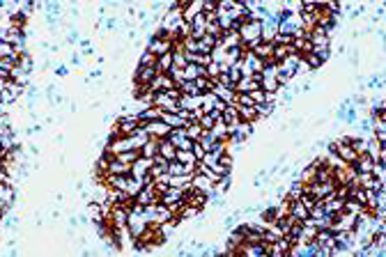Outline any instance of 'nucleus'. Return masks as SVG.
Here are the masks:
<instances>
[{
    "label": "nucleus",
    "instance_id": "nucleus-18",
    "mask_svg": "<svg viewBox=\"0 0 386 257\" xmlns=\"http://www.w3.org/2000/svg\"><path fill=\"white\" fill-rule=\"evenodd\" d=\"M294 53H299L301 58H306V55H310V53L315 51V46H313V41H310V35H304V37H299V39H294Z\"/></svg>",
    "mask_w": 386,
    "mask_h": 257
},
{
    "label": "nucleus",
    "instance_id": "nucleus-35",
    "mask_svg": "<svg viewBox=\"0 0 386 257\" xmlns=\"http://www.w3.org/2000/svg\"><path fill=\"white\" fill-rule=\"evenodd\" d=\"M180 92L184 94V97H200L198 87H195V80H184V83H180Z\"/></svg>",
    "mask_w": 386,
    "mask_h": 257
},
{
    "label": "nucleus",
    "instance_id": "nucleus-7",
    "mask_svg": "<svg viewBox=\"0 0 386 257\" xmlns=\"http://www.w3.org/2000/svg\"><path fill=\"white\" fill-rule=\"evenodd\" d=\"M156 76H159L156 67H138V69H136V76H133V83H136V85H152Z\"/></svg>",
    "mask_w": 386,
    "mask_h": 257
},
{
    "label": "nucleus",
    "instance_id": "nucleus-46",
    "mask_svg": "<svg viewBox=\"0 0 386 257\" xmlns=\"http://www.w3.org/2000/svg\"><path fill=\"white\" fill-rule=\"evenodd\" d=\"M251 97H253V101H255V106H260V104H267V92L260 87V90H255V92H251Z\"/></svg>",
    "mask_w": 386,
    "mask_h": 257
},
{
    "label": "nucleus",
    "instance_id": "nucleus-11",
    "mask_svg": "<svg viewBox=\"0 0 386 257\" xmlns=\"http://www.w3.org/2000/svg\"><path fill=\"white\" fill-rule=\"evenodd\" d=\"M184 198H187V191H182V188H168L163 195H161L159 205H166V207H173V205H180V202H184Z\"/></svg>",
    "mask_w": 386,
    "mask_h": 257
},
{
    "label": "nucleus",
    "instance_id": "nucleus-30",
    "mask_svg": "<svg viewBox=\"0 0 386 257\" xmlns=\"http://www.w3.org/2000/svg\"><path fill=\"white\" fill-rule=\"evenodd\" d=\"M184 129H187V136L193 140V143H200V138L205 136V129H202V124H200V122H189Z\"/></svg>",
    "mask_w": 386,
    "mask_h": 257
},
{
    "label": "nucleus",
    "instance_id": "nucleus-21",
    "mask_svg": "<svg viewBox=\"0 0 386 257\" xmlns=\"http://www.w3.org/2000/svg\"><path fill=\"white\" fill-rule=\"evenodd\" d=\"M198 14H202V2H182V16L187 23H191Z\"/></svg>",
    "mask_w": 386,
    "mask_h": 257
},
{
    "label": "nucleus",
    "instance_id": "nucleus-23",
    "mask_svg": "<svg viewBox=\"0 0 386 257\" xmlns=\"http://www.w3.org/2000/svg\"><path fill=\"white\" fill-rule=\"evenodd\" d=\"M290 214H292L299 223H304V220H308L310 218V211H308V207L301 202V200H294L292 205H290Z\"/></svg>",
    "mask_w": 386,
    "mask_h": 257
},
{
    "label": "nucleus",
    "instance_id": "nucleus-36",
    "mask_svg": "<svg viewBox=\"0 0 386 257\" xmlns=\"http://www.w3.org/2000/svg\"><path fill=\"white\" fill-rule=\"evenodd\" d=\"M156 62H159V58H156L154 53H150V51L145 48V51H143V55H140L138 67H156Z\"/></svg>",
    "mask_w": 386,
    "mask_h": 257
},
{
    "label": "nucleus",
    "instance_id": "nucleus-40",
    "mask_svg": "<svg viewBox=\"0 0 386 257\" xmlns=\"http://www.w3.org/2000/svg\"><path fill=\"white\" fill-rule=\"evenodd\" d=\"M168 175H173V177H180V175H189V170L180 161H173V163L168 165Z\"/></svg>",
    "mask_w": 386,
    "mask_h": 257
},
{
    "label": "nucleus",
    "instance_id": "nucleus-16",
    "mask_svg": "<svg viewBox=\"0 0 386 257\" xmlns=\"http://www.w3.org/2000/svg\"><path fill=\"white\" fill-rule=\"evenodd\" d=\"M375 165H377V161H375L370 154H361V156L356 158L354 168H356V172H359V175H373Z\"/></svg>",
    "mask_w": 386,
    "mask_h": 257
},
{
    "label": "nucleus",
    "instance_id": "nucleus-5",
    "mask_svg": "<svg viewBox=\"0 0 386 257\" xmlns=\"http://www.w3.org/2000/svg\"><path fill=\"white\" fill-rule=\"evenodd\" d=\"M147 51L154 53L156 58H161V55H168V53H173V41L170 39H159V37H150L147 39Z\"/></svg>",
    "mask_w": 386,
    "mask_h": 257
},
{
    "label": "nucleus",
    "instance_id": "nucleus-32",
    "mask_svg": "<svg viewBox=\"0 0 386 257\" xmlns=\"http://www.w3.org/2000/svg\"><path fill=\"white\" fill-rule=\"evenodd\" d=\"M223 122H226L228 126L239 124V122H241V119H239V108H237V106H228L226 112H223Z\"/></svg>",
    "mask_w": 386,
    "mask_h": 257
},
{
    "label": "nucleus",
    "instance_id": "nucleus-53",
    "mask_svg": "<svg viewBox=\"0 0 386 257\" xmlns=\"http://www.w3.org/2000/svg\"><path fill=\"white\" fill-rule=\"evenodd\" d=\"M180 257H195V255H193V253H182Z\"/></svg>",
    "mask_w": 386,
    "mask_h": 257
},
{
    "label": "nucleus",
    "instance_id": "nucleus-1",
    "mask_svg": "<svg viewBox=\"0 0 386 257\" xmlns=\"http://www.w3.org/2000/svg\"><path fill=\"white\" fill-rule=\"evenodd\" d=\"M140 126H143V122L138 119V115H124V117H120L117 122H115L113 131H111V140L115 138H129V136H136V131H138Z\"/></svg>",
    "mask_w": 386,
    "mask_h": 257
},
{
    "label": "nucleus",
    "instance_id": "nucleus-39",
    "mask_svg": "<svg viewBox=\"0 0 386 257\" xmlns=\"http://www.w3.org/2000/svg\"><path fill=\"white\" fill-rule=\"evenodd\" d=\"M216 115H212V112H205V115H202V117H200V124H202V129H205V131H212L214 129V124H216Z\"/></svg>",
    "mask_w": 386,
    "mask_h": 257
},
{
    "label": "nucleus",
    "instance_id": "nucleus-9",
    "mask_svg": "<svg viewBox=\"0 0 386 257\" xmlns=\"http://www.w3.org/2000/svg\"><path fill=\"white\" fill-rule=\"evenodd\" d=\"M209 202V195L202 191H198V188H191V191H187V198H184V205L189 207H195V209H205V205Z\"/></svg>",
    "mask_w": 386,
    "mask_h": 257
},
{
    "label": "nucleus",
    "instance_id": "nucleus-49",
    "mask_svg": "<svg viewBox=\"0 0 386 257\" xmlns=\"http://www.w3.org/2000/svg\"><path fill=\"white\" fill-rule=\"evenodd\" d=\"M21 67H23L28 73L33 72V58H30V53H23V58H21Z\"/></svg>",
    "mask_w": 386,
    "mask_h": 257
},
{
    "label": "nucleus",
    "instance_id": "nucleus-31",
    "mask_svg": "<svg viewBox=\"0 0 386 257\" xmlns=\"http://www.w3.org/2000/svg\"><path fill=\"white\" fill-rule=\"evenodd\" d=\"M140 156H145V158H156L159 156V140H147L145 145L140 147Z\"/></svg>",
    "mask_w": 386,
    "mask_h": 257
},
{
    "label": "nucleus",
    "instance_id": "nucleus-14",
    "mask_svg": "<svg viewBox=\"0 0 386 257\" xmlns=\"http://www.w3.org/2000/svg\"><path fill=\"white\" fill-rule=\"evenodd\" d=\"M150 87H152V92H170V90H177V83L168 73H159Z\"/></svg>",
    "mask_w": 386,
    "mask_h": 257
},
{
    "label": "nucleus",
    "instance_id": "nucleus-2",
    "mask_svg": "<svg viewBox=\"0 0 386 257\" xmlns=\"http://www.w3.org/2000/svg\"><path fill=\"white\" fill-rule=\"evenodd\" d=\"M356 225H359V216L343 211V214L336 216V223H333L331 230L336 232V234H338V232H354V230H356Z\"/></svg>",
    "mask_w": 386,
    "mask_h": 257
},
{
    "label": "nucleus",
    "instance_id": "nucleus-3",
    "mask_svg": "<svg viewBox=\"0 0 386 257\" xmlns=\"http://www.w3.org/2000/svg\"><path fill=\"white\" fill-rule=\"evenodd\" d=\"M143 129H145L147 133H150V138L154 140H166L170 133H173V129L163 122V119H154V122H147V124H143Z\"/></svg>",
    "mask_w": 386,
    "mask_h": 257
},
{
    "label": "nucleus",
    "instance_id": "nucleus-44",
    "mask_svg": "<svg viewBox=\"0 0 386 257\" xmlns=\"http://www.w3.org/2000/svg\"><path fill=\"white\" fill-rule=\"evenodd\" d=\"M219 161H221V156H219V154H214V152H207V154H205V158H202L200 163H205L207 168H214V165L219 163Z\"/></svg>",
    "mask_w": 386,
    "mask_h": 257
},
{
    "label": "nucleus",
    "instance_id": "nucleus-6",
    "mask_svg": "<svg viewBox=\"0 0 386 257\" xmlns=\"http://www.w3.org/2000/svg\"><path fill=\"white\" fill-rule=\"evenodd\" d=\"M168 140H170L177 149H187V152H193V145H195V143L187 136V129H173V133L168 136Z\"/></svg>",
    "mask_w": 386,
    "mask_h": 257
},
{
    "label": "nucleus",
    "instance_id": "nucleus-48",
    "mask_svg": "<svg viewBox=\"0 0 386 257\" xmlns=\"http://www.w3.org/2000/svg\"><path fill=\"white\" fill-rule=\"evenodd\" d=\"M216 191H219V193L230 191V175H228V177H221V179H219V184H216Z\"/></svg>",
    "mask_w": 386,
    "mask_h": 257
},
{
    "label": "nucleus",
    "instance_id": "nucleus-19",
    "mask_svg": "<svg viewBox=\"0 0 386 257\" xmlns=\"http://www.w3.org/2000/svg\"><path fill=\"white\" fill-rule=\"evenodd\" d=\"M212 133H214V138L219 140V143H230V126L223 122V115L216 119V124H214Z\"/></svg>",
    "mask_w": 386,
    "mask_h": 257
},
{
    "label": "nucleus",
    "instance_id": "nucleus-51",
    "mask_svg": "<svg viewBox=\"0 0 386 257\" xmlns=\"http://www.w3.org/2000/svg\"><path fill=\"white\" fill-rule=\"evenodd\" d=\"M55 73H58V76H67V67H58V69H55Z\"/></svg>",
    "mask_w": 386,
    "mask_h": 257
},
{
    "label": "nucleus",
    "instance_id": "nucleus-15",
    "mask_svg": "<svg viewBox=\"0 0 386 257\" xmlns=\"http://www.w3.org/2000/svg\"><path fill=\"white\" fill-rule=\"evenodd\" d=\"M175 161H180L184 168L189 170V175H195V168H198V158H195V154L193 152H187V149H177V158Z\"/></svg>",
    "mask_w": 386,
    "mask_h": 257
},
{
    "label": "nucleus",
    "instance_id": "nucleus-17",
    "mask_svg": "<svg viewBox=\"0 0 386 257\" xmlns=\"http://www.w3.org/2000/svg\"><path fill=\"white\" fill-rule=\"evenodd\" d=\"M322 202H324V211H326V214L338 216V214L345 211V202H347V200H340V198H336V195H329V198H324Z\"/></svg>",
    "mask_w": 386,
    "mask_h": 257
},
{
    "label": "nucleus",
    "instance_id": "nucleus-12",
    "mask_svg": "<svg viewBox=\"0 0 386 257\" xmlns=\"http://www.w3.org/2000/svg\"><path fill=\"white\" fill-rule=\"evenodd\" d=\"M271 248L273 246H267V244H244L241 251L246 257H271Z\"/></svg>",
    "mask_w": 386,
    "mask_h": 257
},
{
    "label": "nucleus",
    "instance_id": "nucleus-28",
    "mask_svg": "<svg viewBox=\"0 0 386 257\" xmlns=\"http://www.w3.org/2000/svg\"><path fill=\"white\" fill-rule=\"evenodd\" d=\"M207 76V67H200V65H187L184 67V80H198Z\"/></svg>",
    "mask_w": 386,
    "mask_h": 257
},
{
    "label": "nucleus",
    "instance_id": "nucleus-8",
    "mask_svg": "<svg viewBox=\"0 0 386 257\" xmlns=\"http://www.w3.org/2000/svg\"><path fill=\"white\" fill-rule=\"evenodd\" d=\"M152 168H154V158H145V156H140L136 163L131 165V175L136 179H143L145 182V177L152 172Z\"/></svg>",
    "mask_w": 386,
    "mask_h": 257
},
{
    "label": "nucleus",
    "instance_id": "nucleus-24",
    "mask_svg": "<svg viewBox=\"0 0 386 257\" xmlns=\"http://www.w3.org/2000/svg\"><path fill=\"white\" fill-rule=\"evenodd\" d=\"M251 51L258 55L260 60H273V44H269V41H260V44H255V46H251Z\"/></svg>",
    "mask_w": 386,
    "mask_h": 257
},
{
    "label": "nucleus",
    "instance_id": "nucleus-10",
    "mask_svg": "<svg viewBox=\"0 0 386 257\" xmlns=\"http://www.w3.org/2000/svg\"><path fill=\"white\" fill-rule=\"evenodd\" d=\"M159 200H161V195L154 191V184H152V186H145V188L138 193L136 205H140V207H152V205H159Z\"/></svg>",
    "mask_w": 386,
    "mask_h": 257
},
{
    "label": "nucleus",
    "instance_id": "nucleus-43",
    "mask_svg": "<svg viewBox=\"0 0 386 257\" xmlns=\"http://www.w3.org/2000/svg\"><path fill=\"white\" fill-rule=\"evenodd\" d=\"M255 110H258V117L262 119V117H269L273 112V106L271 104H260V106H255Z\"/></svg>",
    "mask_w": 386,
    "mask_h": 257
},
{
    "label": "nucleus",
    "instance_id": "nucleus-4",
    "mask_svg": "<svg viewBox=\"0 0 386 257\" xmlns=\"http://www.w3.org/2000/svg\"><path fill=\"white\" fill-rule=\"evenodd\" d=\"M152 106L154 108H159L161 112H180V101L173 99L168 92H156Z\"/></svg>",
    "mask_w": 386,
    "mask_h": 257
},
{
    "label": "nucleus",
    "instance_id": "nucleus-47",
    "mask_svg": "<svg viewBox=\"0 0 386 257\" xmlns=\"http://www.w3.org/2000/svg\"><path fill=\"white\" fill-rule=\"evenodd\" d=\"M184 51L187 53H198V39H193V37L184 39Z\"/></svg>",
    "mask_w": 386,
    "mask_h": 257
},
{
    "label": "nucleus",
    "instance_id": "nucleus-26",
    "mask_svg": "<svg viewBox=\"0 0 386 257\" xmlns=\"http://www.w3.org/2000/svg\"><path fill=\"white\" fill-rule=\"evenodd\" d=\"M276 37H278V23H273V21H265V23H262V41L273 44Z\"/></svg>",
    "mask_w": 386,
    "mask_h": 257
},
{
    "label": "nucleus",
    "instance_id": "nucleus-45",
    "mask_svg": "<svg viewBox=\"0 0 386 257\" xmlns=\"http://www.w3.org/2000/svg\"><path fill=\"white\" fill-rule=\"evenodd\" d=\"M349 193H352V188L347 184H343V186H338L336 188V198H340V200H349Z\"/></svg>",
    "mask_w": 386,
    "mask_h": 257
},
{
    "label": "nucleus",
    "instance_id": "nucleus-25",
    "mask_svg": "<svg viewBox=\"0 0 386 257\" xmlns=\"http://www.w3.org/2000/svg\"><path fill=\"white\" fill-rule=\"evenodd\" d=\"M161 119H163V122H166L170 129H184V126L189 124V122L182 117L180 112H163V115H161Z\"/></svg>",
    "mask_w": 386,
    "mask_h": 257
},
{
    "label": "nucleus",
    "instance_id": "nucleus-27",
    "mask_svg": "<svg viewBox=\"0 0 386 257\" xmlns=\"http://www.w3.org/2000/svg\"><path fill=\"white\" fill-rule=\"evenodd\" d=\"M159 154L166 158V161H170V163H173L175 158H177V147H175L168 138L166 140H159Z\"/></svg>",
    "mask_w": 386,
    "mask_h": 257
},
{
    "label": "nucleus",
    "instance_id": "nucleus-38",
    "mask_svg": "<svg viewBox=\"0 0 386 257\" xmlns=\"http://www.w3.org/2000/svg\"><path fill=\"white\" fill-rule=\"evenodd\" d=\"M216 143H219V140L214 138V133H212V131H205V136L200 138V145L205 147V152H212V149H214V145H216Z\"/></svg>",
    "mask_w": 386,
    "mask_h": 257
},
{
    "label": "nucleus",
    "instance_id": "nucleus-37",
    "mask_svg": "<svg viewBox=\"0 0 386 257\" xmlns=\"http://www.w3.org/2000/svg\"><path fill=\"white\" fill-rule=\"evenodd\" d=\"M216 94H202V108H200V110L202 112H214V106H216Z\"/></svg>",
    "mask_w": 386,
    "mask_h": 257
},
{
    "label": "nucleus",
    "instance_id": "nucleus-29",
    "mask_svg": "<svg viewBox=\"0 0 386 257\" xmlns=\"http://www.w3.org/2000/svg\"><path fill=\"white\" fill-rule=\"evenodd\" d=\"M212 170L216 172L219 177H228V175L232 172V156H230V154H228V156H223V158L219 161V163L214 165Z\"/></svg>",
    "mask_w": 386,
    "mask_h": 257
},
{
    "label": "nucleus",
    "instance_id": "nucleus-13",
    "mask_svg": "<svg viewBox=\"0 0 386 257\" xmlns=\"http://www.w3.org/2000/svg\"><path fill=\"white\" fill-rule=\"evenodd\" d=\"M14 198H16L14 186H0V211H2V216L9 214V209L14 205Z\"/></svg>",
    "mask_w": 386,
    "mask_h": 257
},
{
    "label": "nucleus",
    "instance_id": "nucleus-42",
    "mask_svg": "<svg viewBox=\"0 0 386 257\" xmlns=\"http://www.w3.org/2000/svg\"><path fill=\"white\" fill-rule=\"evenodd\" d=\"M237 106H244V108H255V101L251 94H237Z\"/></svg>",
    "mask_w": 386,
    "mask_h": 257
},
{
    "label": "nucleus",
    "instance_id": "nucleus-33",
    "mask_svg": "<svg viewBox=\"0 0 386 257\" xmlns=\"http://www.w3.org/2000/svg\"><path fill=\"white\" fill-rule=\"evenodd\" d=\"M173 67H175L173 53H168V55H161V58H159V62H156V72H159V73H170Z\"/></svg>",
    "mask_w": 386,
    "mask_h": 257
},
{
    "label": "nucleus",
    "instance_id": "nucleus-52",
    "mask_svg": "<svg viewBox=\"0 0 386 257\" xmlns=\"http://www.w3.org/2000/svg\"><path fill=\"white\" fill-rule=\"evenodd\" d=\"M271 257H290V255H285V253H271Z\"/></svg>",
    "mask_w": 386,
    "mask_h": 257
},
{
    "label": "nucleus",
    "instance_id": "nucleus-41",
    "mask_svg": "<svg viewBox=\"0 0 386 257\" xmlns=\"http://www.w3.org/2000/svg\"><path fill=\"white\" fill-rule=\"evenodd\" d=\"M304 60L308 62V67H310V72H315V69H320V67L324 65V62H322V58L317 55V53H310V55H306Z\"/></svg>",
    "mask_w": 386,
    "mask_h": 257
},
{
    "label": "nucleus",
    "instance_id": "nucleus-34",
    "mask_svg": "<svg viewBox=\"0 0 386 257\" xmlns=\"http://www.w3.org/2000/svg\"><path fill=\"white\" fill-rule=\"evenodd\" d=\"M278 73H280V65H278V62L267 60L265 69H262V78H278Z\"/></svg>",
    "mask_w": 386,
    "mask_h": 257
},
{
    "label": "nucleus",
    "instance_id": "nucleus-50",
    "mask_svg": "<svg viewBox=\"0 0 386 257\" xmlns=\"http://www.w3.org/2000/svg\"><path fill=\"white\" fill-rule=\"evenodd\" d=\"M193 154H195V158H198V161H202V158H205V147L200 145V143H195V145H193Z\"/></svg>",
    "mask_w": 386,
    "mask_h": 257
},
{
    "label": "nucleus",
    "instance_id": "nucleus-20",
    "mask_svg": "<svg viewBox=\"0 0 386 257\" xmlns=\"http://www.w3.org/2000/svg\"><path fill=\"white\" fill-rule=\"evenodd\" d=\"M193 188H198V191H202V193H207V195H209L212 191H216V184H214L209 177H205V175H198V172H195V175H193Z\"/></svg>",
    "mask_w": 386,
    "mask_h": 257
},
{
    "label": "nucleus",
    "instance_id": "nucleus-22",
    "mask_svg": "<svg viewBox=\"0 0 386 257\" xmlns=\"http://www.w3.org/2000/svg\"><path fill=\"white\" fill-rule=\"evenodd\" d=\"M219 41L228 48V51H232V48H239L241 46V35L234 33V30H228V33H223V37H221Z\"/></svg>",
    "mask_w": 386,
    "mask_h": 257
}]
</instances>
